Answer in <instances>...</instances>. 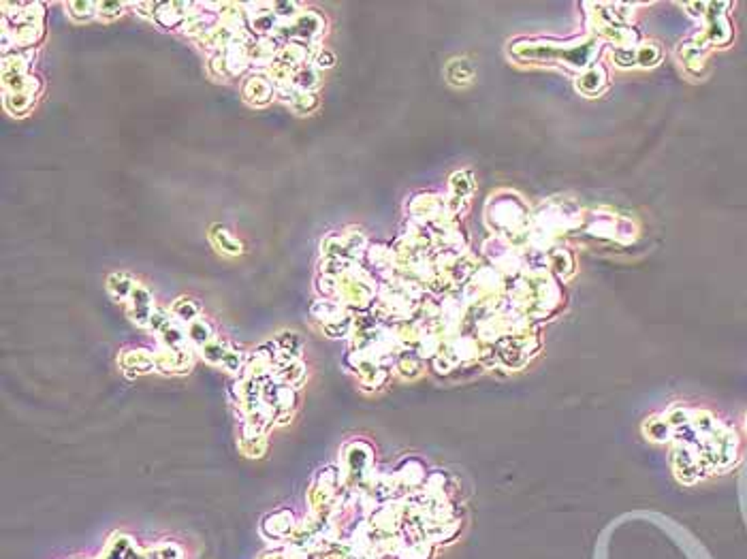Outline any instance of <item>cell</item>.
I'll list each match as a JSON object with an SVG mask.
<instances>
[{
  "mask_svg": "<svg viewBox=\"0 0 747 559\" xmlns=\"http://www.w3.org/2000/svg\"><path fill=\"white\" fill-rule=\"evenodd\" d=\"M220 365H224L229 371H237L242 367V357L235 355V353H226V357H224V361Z\"/></svg>",
  "mask_w": 747,
  "mask_h": 559,
  "instance_id": "cell-4",
  "label": "cell"
},
{
  "mask_svg": "<svg viewBox=\"0 0 747 559\" xmlns=\"http://www.w3.org/2000/svg\"><path fill=\"white\" fill-rule=\"evenodd\" d=\"M226 344L224 342H209L205 348H203V357L209 361V363H222L224 357H226Z\"/></svg>",
  "mask_w": 747,
  "mask_h": 559,
  "instance_id": "cell-3",
  "label": "cell"
},
{
  "mask_svg": "<svg viewBox=\"0 0 747 559\" xmlns=\"http://www.w3.org/2000/svg\"><path fill=\"white\" fill-rule=\"evenodd\" d=\"M267 525H275L271 527V536L273 538H282V536H287L293 527V517L289 515V512H278V515H271L267 519Z\"/></svg>",
  "mask_w": 747,
  "mask_h": 559,
  "instance_id": "cell-2",
  "label": "cell"
},
{
  "mask_svg": "<svg viewBox=\"0 0 747 559\" xmlns=\"http://www.w3.org/2000/svg\"><path fill=\"white\" fill-rule=\"evenodd\" d=\"M188 337L197 344V346H207L209 342H212V327L205 322V320H193L191 322V329H188Z\"/></svg>",
  "mask_w": 747,
  "mask_h": 559,
  "instance_id": "cell-1",
  "label": "cell"
}]
</instances>
